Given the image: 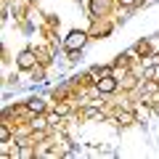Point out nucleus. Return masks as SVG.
<instances>
[{
    "label": "nucleus",
    "mask_w": 159,
    "mask_h": 159,
    "mask_svg": "<svg viewBox=\"0 0 159 159\" xmlns=\"http://www.w3.org/2000/svg\"><path fill=\"white\" fill-rule=\"evenodd\" d=\"M64 45L69 48V51H77V48H82L85 45V32H72L66 37V43H64Z\"/></svg>",
    "instance_id": "obj_1"
},
{
    "label": "nucleus",
    "mask_w": 159,
    "mask_h": 159,
    "mask_svg": "<svg viewBox=\"0 0 159 159\" xmlns=\"http://www.w3.org/2000/svg\"><path fill=\"white\" fill-rule=\"evenodd\" d=\"M32 64H34L32 51H21V53H19V66H21V69H29Z\"/></svg>",
    "instance_id": "obj_2"
},
{
    "label": "nucleus",
    "mask_w": 159,
    "mask_h": 159,
    "mask_svg": "<svg viewBox=\"0 0 159 159\" xmlns=\"http://www.w3.org/2000/svg\"><path fill=\"white\" fill-rule=\"evenodd\" d=\"M114 88H117L114 77H103V80H98V90H101V93H111Z\"/></svg>",
    "instance_id": "obj_3"
},
{
    "label": "nucleus",
    "mask_w": 159,
    "mask_h": 159,
    "mask_svg": "<svg viewBox=\"0 0 159 159\" xmlns=\"http://www.w3.org/2000/svg\"><path fill=\"white\" fill-rule=\"evenodd\" d=\"M43 109H45V103H43V101H29V111L40 114V111H43Z\"/></svg>",
    "instance_id": "obj_4"
},
{
    "label": "nucleus",
    "mask_w": 159,
    "mask_h": 159,
    "mask_svg": "<svg viewBox=\"0 0 159 159\" xmlns=\"http://www.w3.org/2000/svg\"><path fill=\"white\" fill-rule=\"evenodd\" d=\"M101 11V0H93V13H98Z\"/></svg>",
    "instance_id": "obj_5"
},
{
    "label": "nucleus",
    "mask_w": 159,
    "mask_h": 159,
    "mask_svg": "<svg viewBox=\"0 0 159 159\" xmlns=\"http://www.w3.org/2000/svg\"><path fill=\"white\" fill-rule=\"evenodd\" d=\"M122 3H125V6H133V3H135V0H122Z\"/></svg>",
    "instance_id": "obj_6"
}]
</instances>
